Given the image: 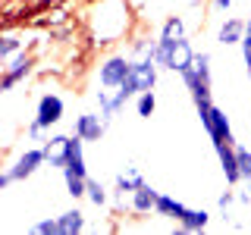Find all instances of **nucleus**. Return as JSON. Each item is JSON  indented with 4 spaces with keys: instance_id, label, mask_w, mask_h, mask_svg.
I'll use <instances>...</instances> for the list:
<instances>
[{
    "instance_id": "21",
    "label": "nucleus",
    "mask_w": 251,
    "mask_h": 235,
    "mask_svg": "<svg viewBox=\"0 0 251 235\" xmlns=\"http://www.w3.org/2000/svg\"><path fill=\"white\" fill-rule=\"evenodd\" d=\"M110 198H113V188H107L100 179H91L88 176V194H85V201H88L91 207H107Z\"/></svg>"
},
{
    "instance_id": "16",
    "label": "nucleus",
    "mask_w": 251,
    "mask_h": 235,
    "mask_svg": "<svg viewBox=\"0 0 251 235\" xmlns=\"http://www.w3.org/2000/svg\"><path fill=\"white\" fill-rule=\"evenodd\" d=\"M94 107L100 110V116H104L107 122H113L116 116L126 110V100L113 88H100V85H98V91H94Z\"/></svg>"
},
{
    "instance_id": "6",
    "label": "nucleus",
    "mask_w": 251,
    "mask_h": 235,
    "mask_svg": "<svg viewBox=\"0 0 251 235\" xmlns=\"http://www.w3.org/2000/svg\"><path fill=\"white\" fill-rule=\"evenodd\" d=\"M35 66H38V57L28 50H19L16 57H10L3 63V72H0V94H10L16 91L19 85H25L31 75H35Z\"/></svg>"
},
{
    "instance_id": "34",
    "label": "nucleus",
    "mask_w": 251,
    "mask_h": 235,
    "mask_svg": "<svg viewBox=\"0 0 251 235\" xmlns=\"http://www.w3.org/2000/svg\"><path fill=\"white\" fill-rule=\"evenodd\" d=\"M245 72H248V78H251V66H248V69H245Z\"/></svg>"
},
{
    "instance_id": "2",
    "label": "nucleus",
    "mask_w": 251,
    "mask_h": 235,
    "mask_svg": "<svg viewBox=\"0 0 251 235\" xmlns=\"http://www.w3.org/2000/svg\"><path fill=\"white\" fill-rule=\"evenodd\" d=\"M182 85L192 97V104H201V100H214V57L207 50H198L192 60V66L185 69L182 75Z\"/></svg>"
},
{
    "instance_id": "4",
    "label": "nucleus",
    "mask_w": 251,
    "mask_h": 235,
    "mask_svg": "<svg viewBox=\"0 0 251 235\" xmlns=\"http://www.w3.org/2000/svg\"><path fill=\"white\" fill-rule=\"evenodd\" d=\"M195 113H198V122H201V129L207 132V138H210L214 147L239 144V138H235V132H232V122H229V116H226L223 107H217L214 100H201V104H195Z\"/></svg>"
},
{
    "instance_id": "20",
    "label": "nucleus",
    "mask_w": 251,
    "mask_h": 235,
    "mask_svg": "<svg viewBox=\"0 0 251 235\" xmlns=\"http://www.w3.org/2000/svg\"><path fill=\"white\" fill-rule=\"evenodd\" d=\"M31 41H25V35H16V31H6L0 38V63H6L10 57H16L19 50H25Z\"/></svg>"
},
{
    "instance_id": "19",
    "label": "nucleus",
    "mask_w": 251,
    "mask_h": 235,
    "mask_svg": "<svg viewBox=\"0 0 251 235\" xmlns=\"http://www.w3.org/2000/svg\"><path fill=\"white\" fill-rule=\"evenodd\" d=\"M185 207L188 204H182L176 198V194H170V191H160V198H157V210H154V216H160V219H170V223H179V216L185 213Z\"/></svg>"
},
{
    "instance_id": "17",
    "label": "nucleus",
    "mask_w": 251,
    "mask_h": 235,
    "mask_svg": "<svg viewBox=\"0 0 251 235\" xmlns=\"http://www.w3.org/2000/svg\"><path fill=\"white\" fill-rule=\"evenodd\" d=\"M207 226H210V210H204V207H185V213L179 216V223H176V232L192 235V232H204Z\"/></svg>"
},
{
    "instance_id": "23",
    "label": "nucleus",
    "mask_w": 251,
    "mask_h": 235,
    "mask_svg": "<svg viewBox=\"0 0 251 235\" xmlns=\"http://www.w3.org/2000/svg\"><path fill=\"white\" fill-rule=\"evenodd\" d=\"M63 176V185H66V194L73 201H82L88 194V179L85 176H75V172H60Z\"/></svg>"
},
{
    "instance_id": "32",
    "label": "nucleus",
    "mask_w": 251,
    "mask_h": 235,
    "mask_svg": "<svg viewBox=\"0 0 251 235\" xmlns=\"http://www.w3.org/2000/svg\"><path fill=\"white\" fill-rule=\"evenodd\" d=\"M16 185V179H13V172L3 166V172H0V191H10V188Z\"/></svg>"
},
{
    "instance_id": "30",
    "label": "nucleus",
    "mask_w": 251,
    "mask_h": 235,
    "mask_svg": "<svg viewBox=\"0 0 251 235\" xmlns=\"http://www.w3.org/2000/svg\"><path fill=\"white\" fill-rule=\"evenodd\" d=\"M239 53H242L245 69H248L251 66V19H248V25H245V38H242V44H239Z\"/></svg>"
},
{
    "instance_id": "5",
    "label": "nucleus",
    "mask_w": 251,
    "mask_h": 235,
    "mask_svg": "<svg viewBox=\"0 0 251 235\" xmlns=\"http://www.w3.org/2000/svg\"><path fill=\"white\" fill-rule=\"evenodd\" d=\"M163 69L157 66V60L154 57H138V60H132V72L129 78L116 88V94L126 100V104H132V100L138 97L141 91H154L157 88V78H160Z\"/></svg>"
},
{
    "instance_id": "9",
    "label": "nucleus",
    "mask_w": 251,
    "mask_h": 235,
    "mask_svg": "<svg viewBox=\"0 0 251 235\" xmlns=\"http://www.w3.org/2000/svg\"><path fill=\"white\" fill-rule=\"evenodd\" d=\"M35 119L41 122L47 132H53L63 119H66V100H63L57 91H44L41 97H38V104H35Z\"/></svg>"
},
{
    "instance_id": "13",
    "label": "nucleus",
    "mask_w": 251,
    "mask_h": 235,
    "mask_svg": "<svg viewBox=\"0 0 251 235\" xmlns=\"http://www.w3.org/2000/svg\"><path fill=\"white\" fill-rule=\"evenodd\" d=\"M69 141H73V132H50L44 141V151H47V166L63 172L66 166V157H69Z\"/></svg>"
},
{
    "instance_id": "29",
    "label": "nucleus",
    "mask_w": 251,
    "mask_h": 235,
    "mask_svg": "<svg viewBox=\"0 0 251 235\" xmlns=\"http://www.w3.org/2000/svg\"><path fill=\"white\" fill-rule=\"evenodd\" d=\"M235 154H239L242 182H251V147H245V144H235Z\"/></svg>"
},
{
    "instance_id": "27",
    "label": "nucleus",
    "mask_w": 251,
    "mask_h": 235,
    "mask_svg": "<svg viewBox=\"0 0 251 235\" xmlns=\"http://www.w3.org/2000/svg\"><path fill=\"white\" fill-rule=\"evenodd\" d=\"M232 204H239V198H235V188L229 185V188H223V191L217 194V210H220L223 219H229V207H232Z\"/></svg>"
},
{
    "instance_id": "28",
    "label": "nucleus",
    "mask_w": 251,
    "mask_h": 235,
    "mask_svg": "<svg viewBox=\"0 0 251 235\" xmlns=\"http://www.w3.org/2000/svg\"><path fill=\"white\" fill-rule=\"evenodd\" d=\"M28 232H31V235H60L57 216H44V219H38V223H31Z\"/></svg>"
},
{
    "instance_id": "22",
    "label": "nucleus",
    "mask_w": 251,
    "mask_h": 235,
    "mask_svg": "<svg viewBox=\"0 0 251 235\" xmlns=\"http://www.w3.org/2000/svg\"><path fill=\"white\" fill-rule=\"evenodd\" d=\"M157 50V38L151 35H132L129 38V57L138 60V57H154Z\"/></svg>"
},
{
    "instance_id": "18",
    "label": "nucleus",
    "mask_w": 251,
    "mask_h": 235,
    "mask_svg": "<svg viewBox=\"0 0 251 235\" xmlns=\"http://www.w3.org/2000/svg\"><path fill=\"white\" fill-rule=\"evenodd\" d=\"M57 226H60V235H78L88 229V219H85V210L82 207H66L63 213H57Z\"/></svg>"
},
{
    "instance_id": "31",
    "label": "nucleus",
    "mask_w": 251,
    "mask_h": 235,
    "mask_svg": "<svg viewBox=\"0 0 251 235\" xmlns=\"http://www.w3.org/2000/svg\"><path fill=\"white\" fill-rule=\"evenodd\" d=\"M232 10V0H210V13H229Z\"/></svg>"
},
{
    "instance_id": "24",
    "label": "nucleus",
    "mask_w": 251,
    "mask_h": 235,
    "mask_svg": "<svg viewBox=\"0 0 251 235\" xmlns=\"http://www.w3.org/2000/svg\"><path fill=\"white\" fill-rule=\"evenodd\" d=\"M135 113H138V119H151V116L157 113V94L154 91H141L135 100Z\"/></svg>"
},
{
    "instance_id": "8",
    "label": "nucleus",
    "mask_w": 251,
    "mask_h": 235,
    "mask_svg": "<svg viewBox=\"0 0 251 235\" xmlns=\"http://www.w3.org/2000/svg\"><path fill=\"white\" fill-rule=\"evenodd\" d=\"M44 166H47V151H44V144H28V147H22L19 157L6 163V169L13 172L16 182H25V179L38 176Z\"/></svg>"
},
{
    "instance_id": "10",
    "label": "nucleus",
    "mask_w": 251,
    "mask_h": 235,
    "mask_svg": "<svg viewBox=\"0 0 251 235\" xmlns=\"http://www.w3.org/2000/svg\"><path fill=\"white\" fill-rule=\"evenodd\" d=\"M107 119L100 116V110H82V113L75 116V122H73V132L82 141H88V144H100L107 135Z\"/></svg>"
},
{
    "instance_id": "7",
    "label": "nucleus",
    "mask_w": 251,
    "mask_h": 235,
    "mask_svg": "<svg viewBox=\"0 0 251 235\" xmlns=\"http://www.w3.org/2000/svg\"><path fill=\"white\" fill-rule=\"evenodd\" d=\"M98 85L100 88H120V85L129 78L132 72V57H129V50H110L104 53V57L98 60Z\"/></svg>"
},
{
    "instance_id": "26",
    "label": "nucleus",
    "mask_w": 251,
    "mask_h": 235,
    "mask_svg": "<svg viewBox=\"0 0 251 235\" xmlns=\"http://www.w3.org/2000/svg\"><path fill=\"white\" fill-rule=\"evenodd\" d=\"M47 135H50V132H47L44 125L35 119V116H31V119L25 122V141H28V144H44Z\"/></svg>"
},
{
    "instance_id": "14",
    "label": "nucleus",
    "mask_w": 251,
    "mask_h": 235,
    "mask_svg": "<svg viewBox=\"0 0 251 235\" xmlns=\"http://www.w3.org/2000/svg\"><path fill=\"white\" fill-rule=\"evenodd\" d=\"M245 25H248V19H239V16H223V19H220V25H217L214 41L220 47H239L242 38H245Z\"/></svg>"
},
{
    "instance_id": "3",
    "label": "nucleus",
    "mask_w": 251,
    "mask_h": 235,
    "mask_svg": "<svg viewBox=\"0 0 251 235\" xmlns=\"http://www.w3.org/2000/svg\"><path fill=\"white\" fill-rule=\"evenodd\" d=\"M195 44H192V38L182 35V38H157V50H154V60H157V66L163 69V72H176V75H182L188 66H192V60H195Z\"/></svg>"
},
{
    "instance_id": "15",
    "label": "nucleus",
    "mask_w": 251,
    "mask_h": 235,
    "mask_svg": "<svg viewBox=\"0 0 251 235\" xmlns=\"http://www.w3.org/2000/svg\"><path fill=\"white\" fill-rule=\"evenodd\" d=\"M217 160H220V169H223V179L226 185H242V169H239V154H235V144H220L214 147Z\"/></svg>"
},
{
    "instance_id": "33",
    "label": "nucleus",
    "mask_w": 251,
    "mask_h": 235,
    "mask_svg": "<svg viewBox=\"0 0 251 235\" xmlns=\"http://www.w3.org/2000/svg\"><path fill=\"white\" fill-rule=\"evenodd\" d=\"M53 3H60V0H41V6H53Z\"/></svg>"
},
{
    "instance_id": "12",
    "label": "nucleus",
    "mask_w": 251,
    "mask_h": 235,
    "mask_svg": "<svg viewBox=\"0 0 251 235\" xmlns=\"http://www.w3.org/2000/svg\"><path fill=\"white\" fill-rule=\"evenodd\" d=\"M157 198H160V191H157V188H154L151 182H141V185L135 188V191L129 194V201H126L129 207H126V210H129L132 216L145 219V216H151L154 210H157Z\"/></svg>"
},
{
    "instance_id": "1",
    "label": "nucleus",
    "mask_w": 251,
    "mask_h": 235,
    "mask_svg": "<svg viewBox=\"0 0 251 235\" xmlns=\"http://www.w3.org/2000/svg\"><path fill=\"white\" fill-rule=\"evenodd\" d=\"M132 28V10L126 0H98L88 16V35L94 44L107 47L129 35Z\"/></svg>"
},
{
    "instance_id": "25",
    "label": "nucleus",
    "mask_w": 251,
    "mask_h": 235,
    "mask_svg": "<svg viewBox=\"0 0 251 235\" xmlns=\"http://www.w3.org/2000/svg\"><path fill=\"white\" fill-rule=\"evenodd\" d=\"M182 35H188L182 16H167L160 22V31H157V38H182Z\"/></svg>"
},
{
    "instance_id": "11",
    "label": "nucleus",
    "mask_w": 251,
    "mask_h": 235,
    "mask_svg": "<svg viewBox=\"0 0 251 235\" xmlns=\"http://www.w3.org/2000/svg\"><path fill=\"white\" fill-rule=\"evenodd\" d=\"M141 182H148L145 172H141V166L126 163V166L113 176V201H116V207H129V204H123V198H126V194H132Z\"/></svg>"
}]
</instances>
